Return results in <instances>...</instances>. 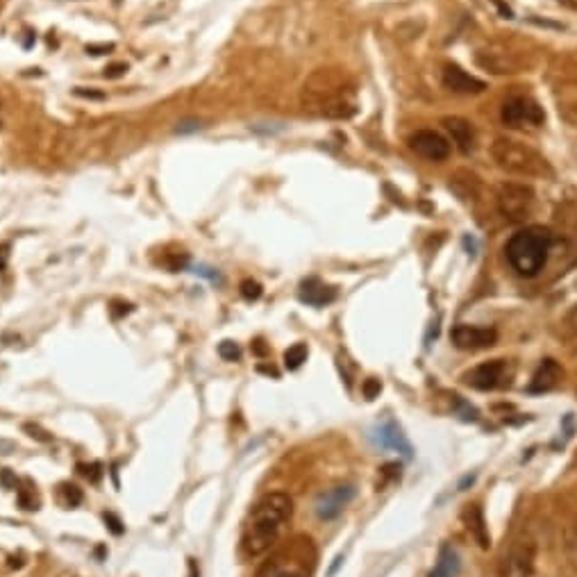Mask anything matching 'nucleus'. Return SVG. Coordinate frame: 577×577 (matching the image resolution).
I'll use <instances>...</instances> for the list:
<instances>
[{
    "label": "nucleus",
    "mask_w": 577,
    "mask_h": 577,
    "mask_svg": "<svg viewBox=\"0 0 577 577\" xmlns=\"http://www.w3.org/2000/svg\"><path fill=\"white\" fill-rule=\"evenodd\" d=\"M9 250H12V246H9V244H0V273H5V270H7Z\"/></svg>",
    "instance_id": "e433bc0d"
},
{
    "label": "nucleus",
    "mask_w": 577,
    "mask_h": 577,
    "mask_svg": "<svg viewBox=\"0 0 577 577\" xmlns=\"http://www.w3.org/2000/svg\"><path fill=\"white\" fill-rule=\"evenodd\" d=\"M257 371H259V373H266V375H273V377H278V371H275L273 366H264V364H259V366H257Z\"/></svg>",
    "instance_id": "79ce46f5"
},
{
    "label": "nucleus",
    "mask_w": 577,
    "mask_h": 577,
    "mask_svg": "<svg viewBox=\"0 0 577 577\" xmlns=\"http://www.w3.org/2000/svg\"><path fill=\"white\" fill-rule=\"evenodd\" d=\"M135 307L130 302H121V300H114L112 302V316L114 319H121V316H125V314H130L132 312Z\"/></svg>",
    "instance_id": "72a5a7b5"
},
{
    "label": "nucleus",
    "mask_w": 577,
    "mask_h": 577,
    "mask_svg": "<svg viewBox=\"0 0 577 577\" xmlns=\"http://www.w3.org/2000/svg\"><path fill=\"white\" fill-rule=\"evenodd\" d=\"M371 439H373L375 445H379V448L396 450L402 459H411V457H413V448H411V443L407 439V434L402 432V428L398 425V423L394 418H389V416L382 418L373 428Z\"/></svg>",
    "instance_id": "6e6552de"
},
{
    "label": "nucleus",
    "mask_w": 577,
    "mask_h": 577,
    "mask_svg": "<svg viewBox=\"0 0 577 577\" xmlns=\"http://www.w3.org/2000/svg\"><path fill=\"white\" fill-rule=\"evenodd\" d=\"M304 112H312L323 118H350L357 112L355 105V86L345 75L336 71L314 73L302 89Z\"/></svg>",
    "instance_id": "f03ea898"
},
{
    "label": "nucleus",
    "mask_w": 577,
    "mask_h": 577,
    "mask_svg": "<svg viewBox=\"0 0 577 577\" xmlns=\"http://www.w3.org/2000/svg\"><path fill=\"white\" fill-rule=\"evenodd\" d=\"M127 73V64L123 62H116V64H110V67L105 69V78L107 80H116V78H121V75Z\"/></svg>",
    "instance_id": "2f4dec72"
},
{
    "label": "nucleus",
    "mask_w": 577,
    "mask_h": 577,
    "mask_svg": "<svg viewBox=\"0 0 577 577\" xmlns=\"http://www.w3.org/2000/svg\"><path fill=\"white\" fill-rule=\"evenodd\" d=\"M459 573H462L459 552H457L450 543H443V546L439 548L437 566L432 569L430 577H459Z\"/></svg>",
    "instance_id": "a211bd4d"
},
{
    "label": "nucleus",
    "mask_w": 577,
    "mask_h": 577,
    "mask_svg": "<svg viewBox=\"0 0 577 577\" xmlns=\"http://www.w3.org/2000/svg\"><path fill=\"white\" fill-rule=\"evenodd\" d=\"M239 291H241L244 300L253 302V300H259V296H261V285L257 280H244L241 287H239Z\"/></svg>",
    "instance_id": "a878e982"
},
{
    "label": "nucleus",
    "mask_w": 577,
    "mask_h": 577,
    "mask_svg": "<svg viewBox=\"0 0 577 577\" xmlns=\"http://www.w3.org/2000/svg\"><path fill=\"white\" fill-rule=\"evenodd\" d=\"M443 84L445 89H450L452 93H462V96H471V93H482L486 89V82L475 78V75L466 73L464 69L448 64L443 71Z\"/></svg>",
    "instance_id": "ddd939ff"
},
{
    "label": "nucleus",
    "mask_w": 577,
    "mask_h": 577,
    "mask_svg": "<svg viewBox=\"0 0 577 577\" xmlns=\"http://www.w3.org/2000/svg\"><path fill=\"white\" fill-rule=\"evenodd\" d=\"M535 202V191L527 184L507 182L498 189V207L500 214L509 221H522L532 210Z\"/></svg>",
    "instance_id": "423d86ee"
},
{
    "label": "nucleus",
    "mask_w": 577,
    "mask_h": 577,
    "mask_svg": "<svg viewBox=\"0 0 577 577\" xmlns=\"http://www.w3.org/2000/svg\"><path fill=\"white\" fill-rule=\"evenodd\" d=\"M189 577H200V569L198 564H195V559H189Z\"/></svg>",
    "instance_id": "37998d69"
},
{
    "label": "nucleus",
    "mask_w": 577,
    "mask_h": 577,
    "mask_svg": "<svg viewBox=\"0 0 577 577\" xmlns=\"http://www.w3.org/2000/svg\"><path fill=\"white\" fill-rule=\"evenodd\" d=\"M473 482H475V475H468V477H464L462 484H459V491H466V486H468V484H473Z\"/></svg>",
    "instance_id": "c03bdc74"
},
{
    "label": "nucleus",
    "mask_w": 577,
    "mask_h": 577,
    "mask_svg": "<svg viewBox=\"0 0 577 577\" xmlns=\"http://www.w3.org/2000/svg\"><path fill=\"white\" fill-rule=\"evenodd\" d=\"M23 430L30 434L32 439H37V441H41V443H50V441H52V434L46 432L43 428H39V425H35V423H25Z\"/></svg>",
    "instance_id": "c85d7f7f"
},
{
    "label": "nucleus",
    "mask_w": 577,
    "mask_h": 577,
    "mask_svg": "<svg viewBox=\"0 0 577 577\" xmlns=\"http://www.w3.org/2000/svg\"><path fill=\"white\" fill-rule=\"evenodd\" d=\"M561 377V368L554 359H543L541 366L537 368V373L532 375V382L527 387L530 394H543V391H550L554 384L559 382Z\"/></svg>",
    "instance_id": "dca6fc26"
},
{
    "label": "nucleus",
    "mask_w": 577,
    "mask_h": 577,
    "mask_svg": "<svg viewBox=\"0 0 577 577\" xmlns=\"http://www.w3.org/2000/svg\"><path fill=\"white\" fill-rule=\"evenodd\" d=\"M16 498H18V507L25 509V511H32V509H39V498L35 496L30 486H21L16 489Z\"/></svg>",
    "instance_id": "b1692460"
},
{
    "label": "nucleus",
    "mask_w": 577,
    "mask_h": 577,
    "mask_svg": "<svg viewBox=\"0 0 577 577\" xmlns=\"http://www.w3.org/2000/svg\"><path fill=\"white\" fill-rule=\"evenodd\" d=\"M293 514V500L287 493H266L248 511L241 527V554L255 559L275 546L285 522Z\"/></svg>",
    "instance_id": "f257e3e1"
},
{
    "label": "nucleus",
    "mask_w": 577,
    "mask_h": 577,
    "mask_svg": "<svg viewBox=\"0 0 577 577\" xmlns=\"http://www.w3.org/2000/svg\"><path fill=\"white\" fill-rule=\"evenodd\" d=\"M491 155L500 168L507 173H514V176L539 178V176H550L552 173L548 161L543 159L537 150H532L530 146L514 139H496Z\"/></svg>",
    "instance_id": "39448f33"
},
{
    "label": "nucleus",
    "mask_w": 577,
    "mask_h": 577,
    "mask_svg": "<svg viewBox=\"0 0 577 577\" xmlns=\"http://www.w3.org/2000/svg\"><path fill=\"white\" fill-rule=\"evenodd\" d=\"M195 130H200V123L198 121H182L178 123V135H187V132H195Z\"/></svg>",
    "instance_id": "4c0bfd02"
},
{
    "label": "nucleus",
    "mask_w": 577,
    "mask_h": 577,
    "mask_svg": "<svg viewBox=\"0 0 577 577\" xmlns=\"http://www.w3.org/2000/svg\"><path fill=\"white\" fill-rule=\"evenodd\" d=\"M443 125L450 132V137H452V141L457 144V148H459L464 155H468V152H471L473 146H475V130H473V125L468 123L466 118H459V116L443 118Z\"/></svg>",
    "instance_id": "2eb2a0df"
},
{
    "label": "nucleus",
    "mask_w": 577,
    "mask_h": 577,
    "mask_svg": "<svg viewBox=\"0 0 577 577\" xmlns=\"http://www.w3.org/2000/svg\"><path fill=\"white\" fill-rule=\"evenodd\" d=\"M314 569H316V548L312 539L296 537L261 566L257 577H312Z\"/></svg>",
    "instance_id": "20e7f679"
},
{
    "label": "nucleus",
    "mask_w": 577,
    "mask_h": 577,
    "mask_svg": "<svg viewBox=\"0 0 577 577\" xmlns=\"http://www.w3.org/2000/svg\"><path fill=\"white\" fill-rule=\"evenodd\" d=\"M571 321H573V325H575V330H577V307H575V312L571 314Z\"/></svg>",
    "instance_id": "49530a36"
},
{
    "label": "nucleus",
    "mask_w": 577,
    "mask_h": 577,
    "mask_svg": "<svg viewBox=\"0 0 577 577\" xmlns=\"http://www.w3.org/2000/svg\"><path fill=\"white\" fill-rule=\"evenodd\" d=\"M159 266H164L171 273H180V270L189 268V255L184 250H173V253H164L161 259L157 261Z\"/></svg>",
    "instance_id": "aec40b11"
},
{
    "label": "nucleus",
    "mask_w": 577,
    "mask_h": 577,
    "mask_svg": "<svg viewBox=\"0 0 577 577\" xmlns=\"http://www.w3.org/2000/svg\"><path fill=\"white\" fill-rule=\"evenodd\" d=\"M452 409H455V413L457 416H459L464 423H475L477 418H480V411H477L471 402L468 400H464V398H459V396H452Z\"/></svg>",
    "instance_id": "5701e85b"
},
{
    "label": "nucleus",
    "mask_w": 577,
    "mask_h": 577,
    "mask_svg": "<svg viewBox=\"0 0 577 577\" xmlns=\"http://www.w3.org/2000/svg\"><path fill=\"white\" fill-rule=\"evenodd\" d=\"M462 244H464V248H466L468 257L475 259V257H477V253H480V244H477V239H475L473 234H464Z\"/></svg>",
    "instance_id": "473e14b6"
},
{
    "label": "nucleus",
    "mask_w": 577,
    "mask_h": 577,
    "mask_svg": "<svg viewBox=\"0 0 577 577\" xmlns=\"http://www.w3.org/2000/svg\"><path fill=\"white\" fill-rule=\"evenodd\" d=\"M450 339L462 350H482L498 341V332L493 328H477V325L459 323L450 332Z\"/></svg>",
    "instance_id": "9b49d317"
},
{
    "label": "nucleus",
    "mask_w": 577,
    "mask_h": 577,
    "mask_svg": "<svg viewBox=\"0 0 577 577\" xmlns=\"http://www.w3.org/2000/svg\"><path fill=\"white\" fill-rule=\"evenodd\" d=\"M82 500H84V496H82V489L78 484H71V482L59 484V503L67 509L82 505Z\"/></svg>",
    "instance_id": "412c9836"
},
{
    "label": "nucleus",
    "mask_w": 577,
    "mask_h": 577,
    "mask_svg": "<svg viewBox=\"0 0 577 577\" xmlns=\"http://www.w3.org/2000/svg\"><path fill=\"white\" fill-rule=\"evenodd\" d=\"M546 121V114L532 98L516 96L509 98L503 105V123L509 127H522V125H541Z\"/></svg>",
    "instance_id": "0eeeda50"
},
{
    "label": "nucleus",
    "mask_w": 577,
    "mask_h": 577,
    "mask_svg": "<svg viewBox=\"0 0 577 577\" xmlns=\"http://www.w3.org/2000/svg\"><path fill=\"white\" fill-rule=\"evenodd\" d=\"M464 520H466V527L471 530V535L475 537L477 546H480L482 550L491 548V535H489V527H486L482 507L480 505H471V507L464 511Z\"/></svg>",
    "instance_id": "f3484780"
},
{
    "label": "nucleus",
    "mask_w": 577,
    "mask_h": 577,
    "mask_svg": "<svg viewBox=\"0 0 577 577\" xmlns=\"http://www.w3.org/2000/svg\"><path fill=\"white\" fill-rule=\"evenodd\" d=\"M253 350H255V355L264 357V355H266V345H264V341H261V339H257V341L253 343Z\"/></svg>",
    "instance_id": "a19ab883"
},
{
    "label": "nucleus",
    "mask_w": 577,
    "mask_h": 577,
    "mask_svg": "<svg viewBox=\"0 0 577 577\" xmlns=\"http://www.w3.org/2000/svg\"><path fill=\"white\" fill-rule=\"evenodd\" d=\"M78 471L86 477V480H89L91 484H98L103 480V475H105V471H103V464L101 462H91V464H80L78 466Z\"/></svg>",
    "instance_id": "393cba45"
},
{
    "label": "nucleus",
    "mask_w": 577,
    "mask_h": 577,
    "mask_svg": "<svg viewBox=\"0 0 577 577\" xmlns=\"http://www.w3.org/2000/svg\"><path fill=\"white\" fill-rule=\"evenodd\" d=\"M114 50V43H89V46H86V52H89V55H105V52H112Z\"/></svg>",
    "instance_id": "c9c22d12"
},
{
    "label": "nucleus",
    "mask_w": 577,
    "mask_h": 577,
    "mask_svg": "<svg viewBox=\"0 0 577 577\" xmlns=\"http://www.w3.org/2000/svg\"><path fill=\"white\" fill-rule=\"evenodd\" d=\"M362 394H364V398H366V400H375L379 394H382V382H379V379H375V377H368V379H364V384H362Z\"/></svg>",
    "instance_id": "cd10ccee"
},
{
    "label": "nucleus",
    "mask_w": 577,
    "mask_h": 577,
    "mask_svg": "<svg viewBox=\"0 0 577 577\" xmlns=\"http://www.w3.org/2000/svg\"><path fill=\"white\" fill-rule=\"evenodd\" d=\"M535 557L537 546L532 541H520L514 550V569L520 577H530L535 573Z\"/></svg>",
    "instance_id": "6ab92c4d"
},
{
    "label": "nucleus",
    "mask_w": 577,
    "mask_h": 577,
    "mask_svg": "<svg viewBox=\"0 0 577 577\" xmlns=\"http://www.w3.org/2000/svg\"><path fill=\"white\" fill-rule=\"evenodd\" d=\"M307 355H309L307 345H304V343H293L289 350L285 353V366L289 368V371H298V368L304 362H307Z\"/></svg>",
    "instance_id": "4be33fe9"
},
{
    "label": "nucleus",
    "mask_w": 577,
    "mask_h": 577,
    "mask_svg": "<svg viewBox=\"0 0 577 577\" xmlns=\"http://www.w3.org/2000/svg\"><path fill=\"white\" fill-rule=\"evenodd\" d=\"M505 373H507V364L503 359H491V362H484L480 366H475L473 371H468L464 375V382L477 391H491L503 384Z\"/></svg>",
    "instance_id": "f8f14e48"
},
{
    "label": "nucleus",
    "mask_w": 577,
    "mask_h": 577,
    "mask_svg": "<svg viewBox=\"0 0 577 577\" xmlns=\"http://www.w3.org/2000/svg\"><path fill=\"white\" fill-rule=\"evenodd\" d=\"M357 496V486L355 484H339L332 486L328 491H323L316 503H314V509H316V516L321 520H334L341 511L353 503Z\"/></svg>",
    "instance_id": "1a4fd4ad"
},
{
    "label": "nucleus",
    "mask_w": 577,
    "mask_h": 577,
    "mask_svg": "<svg viewBox=\"0 0 577 577\" xmlns=\"http://www.w3.org/2000/svg\"><path fill=\"white\" fill-rule=\"evenodd\" d=\"M0 484H3L5 489H9V491H16L18 489V477L9 471V468H3L0 471Z\"/></svg>",
    "instance_id": "7c9ffc66"
},
{
    "label": "nucleus",
    "mask_w": 577,
    "mask_h": 577,
    "mask_svg": "<svg viewBox=\"0 0 577 577\" xmlns=\"http://www.w3.org/2000/svg\"><path fill=\"white\" fill-rule=\"evenodd\" d=\"M75 96L91 98V101H105V93L98 89H86V86H75Z\"/></svg>",
    "instance_id": "f704fd0d"
},
{
    "label": "nucleus",
    "mask_w": 577,
    "mask_h": 577,
    "mask_svg": "<svg viewBox=\"0 0 577 577\" xmlns=\"http://www.w3.org/2000/svg\"><path fill=\"white\" fill-rule=\"evenodd\" d=\"M341 561H343V554H339V557L334 559V564H332V569H330V573H328V575H334V573H336V569H339V566H341Z\"/></svg>",
    "instance_id": "a18cd8bd"
},
{
    "label": "nucleus",
    "mask_w": 577,
    "mask_h": 577,
    "mask_svg": "<svg viewBox=\"0 0 577 577\" xmlns=\"http://www.w3.org/2000/svg\"><path fill=\"white\" fill-rule=\"evenodd\" d=\"M219 355H221V359H225V362H239V359H241V348H239L234 341H221Z\"/></svg>",
    "instance_id": "bb28decb"
},
{
    "label": "nucleus",
    "mask_w": 577,
    "mask_h": 577,
    "mask_svg": "<svg viewBox=\"0 0 577 577\" xmlns=\"http://www.w3.org/2000/svg\"><path fill=\"white\" fill-rule=\"evenodd\" d=\"M14 450H16V443H14V441H9V439H0V457L12 455Z\"/></svg>",
    "instance_id": "ea45409f"
},
{
    "label": "nucleus",
    "mask_w": 577,
    "mask_h": 577,
    "mask_svg": "<svg viewBox=\"0 0 577 577\" xmlns=\"http://www.w3.org/2000/svg\"><path fill=\"white\" fill-rule=\"evenodd\" d=\"M298 298L304 304H309V307H325V304L336 300V289L325 285V282H321L319 278H307L300 282Z\"/></svg>",
    "instance_id": "4468645a"
},
{
    "label": "nucleus",
    "mask_w": 577,
    "mask_h": 577,
    "mask_svg": "<svg viewBox=\"0 0 577 577\" xmlns=\"http://www.w3.org/2000/svg\"><path fill=\"white\" fill-rule=\"evenodd\" d=\"M195 273L202 275V278H207V280H212V282H219V280H221L219 273H216L214 268H207V266H198V268H195Z\"/></svg>",
    "instance_id": "58836bf2"
},
{
    "label": "nucleus",
    "mask_w": 577,
    "mask_h": 577,
    "mask_svg": "<svg viewBox=\"0 0 577 577\" xmlns=\"http://www.w3.org/2000/svg\"><path fill=\"white\" fill-rule=\"evenodd\" d=\"M409 148L416 155L425 157L430 161H443L450 157V144L443 135L434 132V130H418L416 135L409 137Z\"/></svg>",
    "instance_id": "9d476101"
},
{
    "label": "nucleus",
    "mask_w": 577,
    "mask_h": 577,
    "mask_svg": "<svg viewBox=\"0 0 577 577\" xmlns=\"http://www.w3.org/2000/svg\"><path fill=\"white\" fill-rule=\"evenodd\" d=\"M103 518H105V525H107V530H110L112 535L121 537L123 532H125V525H123V520L118 518L116 514H112V511H107V514H105Z\"/></svg>",
    "instance_id": "c756f323"
},
{
    "label": "nucleus",
    "mask_w": 577,
    "mask_h": 577,
    "mask_svg": "<svg viewBox=\"0 0 577 577\" xmlns=\"http://www.w3.org/2000/svg\"><path fill=\"white\" fill-rule=\"evenodd\" d=\"M552 248V232L548 227L530 225L518 230L505 246V255L509 266L520 278H537L548 264V255Z\"/></svg>",
    "instance_id": "7ed1b4c3"
}]
</instances>
